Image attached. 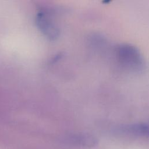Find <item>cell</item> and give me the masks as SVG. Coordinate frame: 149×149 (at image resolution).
<instances>
[{
    "mask_svg": "<svg viewBox=\"0 0 149 149\" xmlns=\"http://www.w3.org/2000/svg\"><path fill=\"white\" fill-rule=\"evenodd\" d=\"M36 23L40 31L48 39L55 40L58 37L59 29L48 12L39 10L36 15Z\"/></svg>",
    "mask_w": 149,
    "mask_h": 149,
    "instance_id": "cell-2",
    "label": "cell"
},
{
    "mask_svg": "<svg viewBox=\"0 0 149 149\" xmlns=\"http://www.w3.org/2000/svg\"><path fill=\"white\" fill-rule=\"evenodd\" d=\"M119 130L134 136H147L148 134V128L147 125L145 123H138L129 125L121 127Z\"/></svg>",
    "mask_w": 149,
    "mask_h": 149,
    "instance_id": "cell-4",
    "label": "cell"
},
{
    "mask_svg": "<svg viewBox=\"0 0 149 149\" xmlns=\"http://www.w3.org/2000/svg\"><path fill=\"white\" fill-rule=\"evenodd\" d=\"M62 141L67 145L81 147H93L98 142L94 137L87 134H70L63 137Z\"/></svg>",
    "mask_w": 149,
    "mask_h": 149,
    "instance_id": "cell-3",
    "label": "cell"
},
{
    "mask_svg": "<svg viewBox=\"0 0 149 149\" xmlns=\"http://www.w3.org/2000/svg\"><path fill=\"white\" fill-rule=\"evenodd\" d=\"M117 54L121 63L134 71H140L144 68V61L139 51L129 44L120 45L118 47Z\"/></svg>",
    "mask_w": 149,
    "mask_h": 149,
    "instance_id": "cell-1",
    "label": "cell"
}]
</instances>
